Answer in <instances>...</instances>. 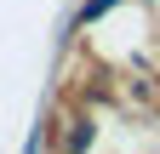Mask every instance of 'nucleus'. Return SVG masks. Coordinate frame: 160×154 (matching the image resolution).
Instances as JSON below:
<instances>
[{"label":"nucleus","instance_id":"f257e3e1","mask_svg":"<svg viewBox=\"0 0 160 154\" xmlns=\"http://www.w3.org/2000/svg\"><path fill=\"white\" fill-rule=\"evenodd\" d=\"M103 6H114V0H92V6H86V17H97V12H103Z\"/></svg>","mask_w":160,"mask_h":154}]
</instances>
